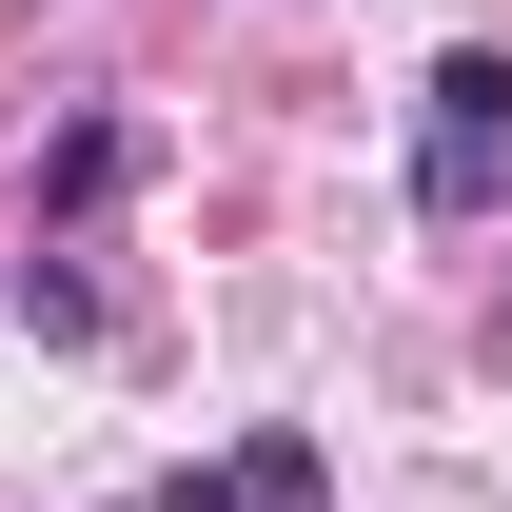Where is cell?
Wrapping results in <instances>:
<instances>
[{
	"label": "cell",
	"instance_id": "cell-2",
	"mask_svg": "<svg viewBox=\"0 0 512 512\" xmlns=\"http://www.w3.org/2000/svg\"><path fill=\"white\" fill-rule=\"evenodd\" d=\"M158 512H256V473L217 453V473H158Z\"/></svg>",
	"mask_w": 512,
	"mask_h": 512
},
{
	"label": "cell",
	"instance_id": "cell-1",
	"mask_svg": "<svg viewBox=\"0 0 512 512\" xmlns=\"http://www.w3.org/2000/svg\"><path fill=\"white\" fill-rule=\"evenodd\" d=\"M493 197H512V60L453 40L414 79V217H493Z\"/></svg>",
	"mask_w": 512,
	"mask_h": 512
}]
</instances>
